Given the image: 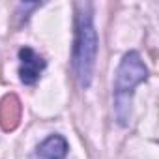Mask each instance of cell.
<instances>
[{"label":"cell","instance_id":"obj_1","mask_svg":"<svg viewBox=\"0 0 159 159\" xmlns=\"http://www.w3.org/2000/svg\"><path fill=\"white\" fill-rule=\"evenodd\" d=\"M98 54V34L94 26V15L90 4H77L75 19V45H73V69L83 88L92 83L94 66Z\"/></svg>","mask_w":159,"mask_h":159},{"label":"cell","instance_id":"obj_2","mask_svg":"<svg viewBox=\"0 0 159 159\" xmlns=\"http://www.w3.org/2000/svg\"><path fill=\"white\" fill-rule=\"evenodd\" d=\"M148 69L137 51H131L124 54L118 69H116V81H114V111L116 118L122 125L129 120V109H131V94L133 90L146 81Z\"/></svg>","mask_w":159,"mask_h":159},{"label":"cell","instance_id":"obj_3","mask_svg":"<svg viewBox=\"0 0 159 159\" xmlns=\"http://www.w3.org/2000/svg\"><path fill=\"white\" fill-rule=\"evenodd\" d=\"M19 62H21L19 75H21V81L25 84H34L47 66L45 60L30 47H23L19 51Z\"/></svg>","mask_w":159,"mask_h":159},{"label":"cell","instance_id":"obj_4","mask_svg":"<svg viewBox=\"0 0 159 159\" xmlns=\"http://www.w3.org/2000/svg\"><path fill=\"white\" fill-rule=\"evenodd\" d=\"M21 118V103L15 96H6L0 101V124L4 131H11L17 127Z\"/></svg>","mask_w":159,"mask_h":159},{"label":"cell","instance_id":"obj_5","mask_svg":"<svg viewBox=\"0 0 159 159\" xmlns=\"http://www.w3.org/2000/svg\"><path fill=\"white\" fill-rule=\"evenodd\" d=\"M67 140L60 135L47 137L38 146V157L39 159H64L67 155Z\"/></svg>","mask_w":159,"mask_h":159}]
</instances>
